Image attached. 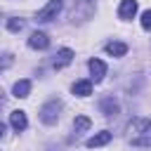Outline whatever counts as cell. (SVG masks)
Listing matches in <instances>:
<instances>
[{"label": "cell", "mask_w": 151, "mask_h": 151, "mask_svg": "<svg viewBox=\"0 0 151 151\" xmlns=\"http://www.w3.org/2000/svg\"><path fill=\"white\" fill-rule=\"evenodd\" d=\"M59 113H61V101L59 99H50L47 104H42L40 109V120L45 125H54L59 120Z\"/></svg>", "instance_id": "6da1fadb"}, {"label": "cell", "mask_w": 151, "mask_h": 151, "mask_svg": "<svg viewBox=\"0 0 151 151\" xmlns=\"http://www.w3.org/2000/svg\"><path fill=\"white\" fill-rule=\"evenodd\" d=\"M61 5H64L61 0H50V2H47V5H45V7H42L38 14H35V21H40V24L52 21V19H54V17L61 12Z\"/></svg>", "instance_id": "7a4b0ae2"}, {"label": "cell", "mask_w": 151, "mask_h": 151, "mask_svg": "<svg viewBox=\"0 0 151 151\" xmlns=\"http://www.w3.org/2000/svg\"><path fill=\"white\" fill-rule=\"evenodd\" d=\"M87 68H90L94 83H99V80L106 76V64H104L101 59H90V61H87Z\"/></svg>", "instance_id": "3957f363"}, {"label": "cell", "mask_w": 151, "mask_h": 151, "mask_svg": "<svg viewBox=\"0 0 151 151\" xmlns=\"http://www.w3.org/2000/svg\"><path fill=\"white\" fill-rule=\"evenodd\" d=\"M71 61H73V52H71L68 47H61V50H59V52L54 54V64H52V66H54V68L59 71V68H64V66H68Z\"/></svg>", "instance_id": "277c9868"}, {"label": "cell", "mask_w": 151, "mask_h": 151, "mask_svg": "<svg viewBox=\"0 0 151 151\" xmlns=\"http://www.w3.org/2000/svg\"><path fill=\"white\" fill-rule=\"evenodd\" d=\"M47 45H50V38H47L42 31L31 33V38H28V47H33V50H47Z\"/></svg>", "instance_id": "5b68a950"}, {"label": "cell", "mask_w": 151, "mask_h": 151, "mask_svg": "<svg viewBox=\"0 0 151 151\" xmlns=\"http://www.w3.org/2000/svg\"><path fill=\"white\" fill-rule=\"evenodd\" d=\"M9 123H12V127H14L17 132H24V130L28 127V118H26L24 111H12V113H9Z\"/></svg>", "instance_id": "8992f818"}, {"label": "cell", "mask_w": 151, "mask_h": 151, "mask_svg": "<svg viewBox=\"0 0 151 151\" xmlns=\"http://www.w3.org/2000/svg\"><path fill=\"white\" fill-rule=\"evenodd\" d=\"M149 130H151V120L149 118H134L127 125V132H132V134H142V132H149Z\"/></svg>", "instance_id": "52a82bcc"}, {"label": "cell", "mask_w": 151, "mask_h": 151, "mask_svg": "<svg viewBox=\"0 0 151 151\" xmlns=\"http://www.w3.org/2000/svg\"><path fill=\"white\" fill-rule=\"evenodd\" d=\"M134 14H137V0H123L120 7H118V17L127 21V19H132Z\"/></svg>", "instance_id": "ba28073f"}, {"label": "cell", "mask_w": 151, "mask_h": 151, "mask_svg": "<svg viewBox=\"0 0 151 151\" xmlns=\"http://www.w3.org/2000/svg\"><path fill=\"white\" fill-rule=\"evenodd\" d=\"M109 142H111V132L104 130V132H97L94 137H90V139L85 142V146H87V149H94V146H104V144H109Z\"/></svg>", "instance_id": "9c48e42d"}, {"label": "cell", "mask_w": 151, "mask_h": 151, "mask_svg": "<svg viewBox=\"0 0 151 151\" xmlns=\"http://www.w3.org/2000/svg\"><path fill=\"white\" fill-rule=\"evenodd\" d=\"M118 111H120V106H118V101H116L113 97H104V99H101V113H104V116L111 118V116H116Z\"/></svg>", "instance_id": "30bf717a"}, {"label": "cell", "mask_w": 151, "mask_h": 151, "mask_svg": "<svg viewBox=\"0 0 151 151\" xmlns=\"http://www.w3.org/2000/svg\"><path fill=\"white\" fill-rule=\"evenodd\" d=\"M71 90L78 97H87V94H92V80H76Z\"/></svg>", "instance_id": "8fae6325"}, {"label": "cell", "mask_w": 151, "mask_h": 151, "mask_svg": "<svg viewBox=\"0 0 151 151\" xmlns=\"http://www.w3.org/2000/svg\"><path fill=\"white\" fill-rule=\"evenodd\" d=\"M12 92H14V97H19V99L28 97V92H31V80H17L14 87H12Z\"/></svg>", "instance_id": "7c38bea8"}, {"label": "cell", "mask_w": 151, "mask_h": 151, "mask_svg": "<svg viewBox=\"0 0 151 151\" xmlns=\"http://www.w3.org/2000/svg\"><path fill=\"white\" fill-rule=\"evenodd\" d=\"M106 52H109L111 57H123V54L127 52V45H125V42H109V45H106Z\"/></svg>", "instance_id": "4fadbf2b"}, {"label": "cell", "mask_w": 151, "mask_h": 151, "mask_svg": "<svg viewBox=\"0 0 151 151\" xmlns=\"http://www.w3.org/2000/svg\"><path fill=\"white\" fill-rule=\"evenodd\" d=\"M90 125H92V120L87 116H76V120H73L76 132H85V130H90Z\"/></svg>", "instance_id": "5bb4252c"}, {"label": "cell", "mask_w": 151, "mask_h": 151, "mask_svg": "<svg viewBox=\"0 0 151 151\" xmlns=\"http://www.w3.org/2000/svg\"><path fill=\"white\" fill-rule=\"evenodd\" d=\"M7 28H9L12 33H19V31L24 28V19H17V17H12V19H7Z\"/></svg>", "instance_id": "9a60e30c"}, {"label": "cell", "mask_w": 151, "mask_h": 151, "mask_svg": "<svg viewBox=\"0 0 151 151\" xmlns=\"http://www.w3.org/2000/svg\"><path fill=\"white\" fill-rule=\"evenodd\" d=\"M142 28L151 31V9H146V12L142 14Z\"/></svg>", "instance_id": "2e32d148"}, {"label": "cell", "mask_w": 151, "mask_h": 151, "mask_svg": "<svg viewBox=\"0 0 151 151\" xmlns=\"http://www.w3.org/2000/svg\"><path fill=\"white\" fill-rule=\"evenodd\" d=\"M2 134H5V125L0 123V137H2Z\"/></svg>", "instance_id": "e0dca14e"}]
</instances>
